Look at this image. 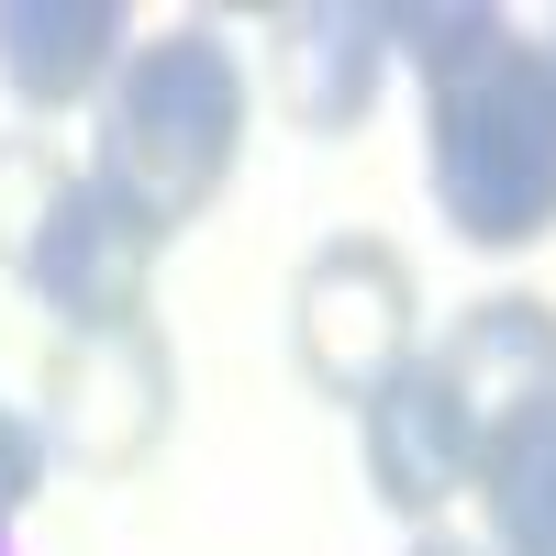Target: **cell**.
<instances>
[{"instance_id":"cell-1","label":"cell","mask_w":556,"mask_h":556,"mask_svg":"<svg viewBox=\"0 0 556 556\" xmlns=\"http://www.w3.org/2000/svg\"><path fill=\"white\" fill-rule=\"evenodd\" d=\"M390 56L424 78V190L468 256H534L556 235V56L490 0L390 12Z\"/></svg>"},{"instance_id":"cell-2","label":"cell","mask_w":556,"mask_h":556,"mask_svg":"<svg viewBox=\"0 0 556 556\" xmlns=\"http://www.w3.org/2000/svg\"><path fill=\"white\" fill-rule=\"evenodd\" d=\"M245 123H256V78L235 56V34L190 12V23L134 34V56L101 89V156L89 167H101L156 235H190L223 201L235 156H245Z\"/></svg>"},{"instance_id":"cell-3","label":"cell","mask_w":556,"mask_h":556,"mask_svg":"<svg viewBox=\"0 0 556 556\" xmlns=\"http://www.w3.org/2000/svg\"><path fill=\"white\" fill-rule=\"evenodd\" d=\"M290 356L312 401L334 412H367L412 356H424V278L390 235H334L312 245L301 278H290Z\"/></svg>"},{"instance_id":"cell-4","label":"cell","mask_w":556,"mask_h":556,"mask_svg":"<svg viewBox=\"0 0 556 556\" xmlns=\"http://www.w3.org/2000/svg\"><path fill=\"white\" fill-rule=\"evenodd\" d=\"M178 424V356L146 323H112V334H56L45 345V401H34V434L45 456H67L78 479H134L156 468V445Z\"/></svg>"},{"instance_id":"cell-5","label":"cell","mask_w":556,"mask_h":556,"mask_svg":"<svg viewBox=\"0 0 556 556\" xmlns=\"http://www.w3.org/2000/svg\"><path fill=\"white\" fill-rule=\"evenodd\" d=\"M156 256L167 235L134 212L101 167H67V190L45 201V223L23 235L12 278L56 312V334H112V323H146V290H156Z\"/></svg>"},{"instance_id":"cell-6","label":"cell","mask_w":556,"mask_h":556,"mask_svg":"<svg viewBox=\"0 0 556 556\" xmlns=\"http://www.w3.org/2000/svg\"><path fill=\"white\" fill-rule=\"evenodd\" d=\"M424 356H434L445 401L468 412V445H479V468H490V445H513L534 412L556 401V301L490 290V301L456 312L445 345H424Z\"/></svg>"},{"instance_id":"cell-7","label":"cell","mask_w":556,"mask_h":556,"mask_svg":"<svg viewBox=\"0 0 556 556\" xmlns=\"http://www.w3.org/2000/svg\"><path fill=\"white\" fill-rule=\"evenodd\" d=\"M379 78H390V12L367 0H290L267 12V101L290 134H356L379 112Z\"/></svg>"},{"instance_id":"cell-8","label":"cell","mask_w":556,"mask_h":556,"mask_svg":"<svg viewBox=\"0 0 556 556\" xmlns=\"http://www.w3.org/2000/svg\"><path fill=\"white\" fill-rule=\"evenodd\" d=\"M356 456H367V490L390 501V513L412 534H434L445 523V501H468L479 490V445H468V412L445 401L434 379V356H412L401 379L356 412Z\"/></svg>"},{"instance_id":"cell-9","label":"cell","mask_w":556,"mask_h":556,"mask_svg":"<svg viewBox=\"0 0 556 556\" xmlns=\"http://www.w3.org/2000/svg\"><path fill=\"white\" fill-rule=\"evenodd\" d=\"M123 56H134L123 0H0V89H12L23 112L101 101Z\"/></svg>"},{"instance_id":"cell-10","label":"cell","mask_w":556,"mask_h":556,"mask_svg":"<svg viewBox=\"0 0 556 556\" xmlns=\"http://www.w3.org/2000/svg\"><path fill=\"white\" fill-rule=\"evenodd\" d=\"M479 513H490V556H556V401L513 445H490Z\"/></svg>"},{"instance_id":"cell-11","label":"cell","mask_w":556,"mask_h":556,"mask_svg":"<svg viewBox=\"0 0 556 556\" xmlns=\"http://www.w3.org/2000/svg\"><path fill=\"white\" fill-rule=\"evenodd\" d=\"M67 167H78V156H56L45 134H0V267L23 256V235L45 223V201L67 190Z\"/></svg>"},{"instance_id":"cell-12","label":"cell","mask_w":556,"mask_h":556,"mask_svg":"<svg viewBox=\"0 0 556 556\" xmlns=\"http://www.w3.org/2000/svg\"><path fill=\"white\" fill-rule=\"evenodd\" d=\"M34 490H45V434H34V412L0 401V534L34 513Z\"/></svg>"},{"instance_id":"cell-13","label":"cell","mask_w":556,"mask_h":556,"mask_svg":"<svg viewBox=\"0 0 556 556\" xmlns=\"http://www.w3.org/2000/svg\"><path fill=\"white\" fill-rule=\"evenodd\" d=\"M412 556H490V545H468V534H445V523H434V534H412Z\"/></svg>"},{"instance_id":"cell-14","label":"cell","mask_w":556,"mask_h":556,"mask_svg":"<svg viewBox=\"0 0 556 556\" xmlns=\"http://www.w3.org/2000/svg\"><path fill=\"white\" fill-rule=\"evenodd\" d=\"M0 556H23V545H12V534H0Z\"/></svg>"},{"instance_id":"cell-15","label":"cell","mask_w":556,"mask_h":556,"mask_svg":"<svg viewBox=\"0 0 556 556\" xmlns=\"http://www.w3.org/2000/svg\"><path fill=\"white\" fill-rule=\"evenodd\" d=\"M545 56H556V34H545Z\"/></svg>"}]
</instances>
